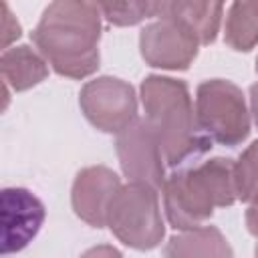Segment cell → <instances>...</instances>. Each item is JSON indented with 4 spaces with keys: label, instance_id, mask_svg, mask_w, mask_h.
<instances>
[{
    "label": "cell",
    "instance_id": "1",
    "mask_svg": "<svg viewBox=\"0 0 258 258\" xmlns=\"http://www.w3.org/2000/svg\"><path fill=\"white\" fill-rule=\"evenodd\" d=\"M101 16L97 2H50L32 32V42L58 75L85 79L99 69Z\"/></svg>",
    "mask_w": 258,
    "mask_h": 258
},
{
    "label": "cell",
    "instance_id": "2",
    "mask_svg": "<svg viewBox=\"0 0 258 258\" xmlns=\"http://www.w3.org/2000/svg\"><path fill=\"white\" fill-rule=\"evenodd\" d=\"M145 121L161 147L167 165L175 167L212 147L200 131L189 87L181 79L149 75L139 87Z\"/></svg>",
    "mask_w": 258,
    "mask_h": 258
},
{
    "label": "cell",
    "instance_id": "3",
    "mask_svg": "<svg viewBox=\"0 0 258 258\" xmlns=\"http://www.w3.org/2000/svg\"><path fill=\"white\" fill-rule=\"evenodd\" d=\"M163 210L167 222L175 230L200 228L212 218L216 208L232 206L236 196L234 161L214 157L198 167L171 173L163 187Z\"/></svg>",
    "mask_w": 258,
    "mask_h": 258
},
{
    "label": "cell",
    "instance_id": "4",
    "mask_svg": "<svg viewBox=\"0 0 258 258\" xmlns=\"http://www.w3.org/2000/svg\"><path fill=\"white\" fill-rule=\"evenodd\" d=\"M196 121L200 131L226 147L240 145L250 135V113L244 93L226 79H210L196 89Z\"/></svg>",
    "mask_w": 258,
    "mask_h": 258
},
{
    "label": "cell",
    "instance_id": "5",
    "mask_svg": "<svg viewBox=\"0 0 258 258\" xmlns=\"http://www.w3.org/2000/svg\"><path fill=\"white\" fill-rule=\"evenodd\" d=\"M107 226L129 248H157L165 234L157 189L135 181L123 185L109 208Z\"/></svg>",
    "mask_w": 258,
    "mask_h": 258
},
{
    "label": "cell",
    "instance_id": "6",
    "mask_svg": "<svg viewBox=\"0 0 258 258\" xmlns=\"http://www.w3.org/2000/svg\"><path fill=\"white\" fill-rule=\"evenodd\" d=\"M79 105L87 121L105 133H121L137 119V97L129 83L117 77H97L83 85Z\"/></svg>",
    "mask_w": 258,
    "mask_h": 258
},
{
    "label": "cell",
    "instance_id": "7",
    "mask_svg": "<svg viewBox=\"0 0 258 258\" xmlns=\"http://www.w3.org/2000/svg\"><path fill=\"white\" fill-rule=\"evenodd\" d=\"M200 40L175 16L161 14L149 22L139 34V50L143 60L155 69L185 71L198 56Z\"/></svg>",
    "mask_w": 258,
    "mask_h": 258
},
{
    "label": "cell",
    "instance_id": "8",
    "mask_svg": "<svg viewBox=\"0 0 258 258\" xmlns=\"http://www.w3.org/2000/svg\"><path fill=\"white\" fill-rule=\"evenodd\" d=\"M117 157L123 173L129 181L145 183L155 189H161L165 183V165L163 153L145 119H135L127 129L117 135Z\"/></svg>",
    "mask_w": 258,
    "mask_h": 258
},
{
    "label": "cell",
    "instance_id": "9",
    "mask_svg": "<svg viewBox=\"0 0 258 258\" xmlns=\"http://www.w3.org/2000/svg\"><path fill=\"white\" fill-rule=\"evenodd\" d=\"M46 218L44 204L24 187L2 189V252L24 250L40 232Z\"/></svg>",
    "mask_w": 258,
    "mask_h": 258
},
{
    "label": "cell",
    "instance_id": "10",
    "mask_svg": "<svg viewBox=\"0 0 258 258\" xmlns=\"http://www.w3.org/2000/svg\"><path fill=\"white\" fill-rule=\"evenodd\" d=\"M119 175L105 165H91L77 173L71 189L75 214L93 228L107 226V214L121 189Z\"/></svg>",
    "mask_w": 258,
    "mask_h": 258
},
{
    "label": "cell",
    "instance_id": "11",
    "mask_svg": "<svg viewBox=\"0 0 258 258\" xmlns=\"http://www.w3.org/2000/svg\"><path fill=\"white\" fill-rule=\"evenodd\" d=\"M165 258H234L232 246L216 226L185 230L167 240Z\"/></svg>",
    "mask_w": 258,
    "mask_h": 258
},
{
    "label": "cell",
    "instance_id": "12",
    "mask_svg": "<svg viewBox=\"0 0 258 258\" xmlns=\"http://www.w3.org/2000/svg\"><path fill=\"white\" fill-rule=\"evenodd\" d=\"M0 71L4 87L14 91H26L48 77V62L40 52H34L30 46H8L0 56Z\"/></svg>",
    "mask_w": 258,
    "mask_h": 258
},
{
    "label": "cell",
    "instance_id": "13",
    "mask_svg": "<svg viewBox=\"0 0 258 258\" xmlns=\"http://www.w3.org/2000/svg\"><path fill=\"white\" fill-rule=\"evenodd\" d=\"M222 12H224V4L220 2L177 0V2L161 4V14H169L181 20L196 34L200 44H212L216 40L222 22Z\"/></svg>",
    "mask_w": 258,
    "mask_h": 258
},
{
    "label": "cell",
    "instance_id": "14",
    "mask_svg": "<svg viewBox=\"0 0 258 258\" xmlns=\"http://www.w3.org/2000/svg\"><path fill=\"white\" fill-rule=\"evenodd\" d=\"M224 40L238 52H248L258 44V0L234 2L228 8Z\"/></svg>",
    "mask_w": 258,
    "mask_h": 258
},
{
    "label": "cell",
    "instance_id": "15",
    "mask_svg": "<svg viewBox=\"0 0 258 258\" xmlns=\"http://www.w3.org/2000/svg\"><path fill=\"white\" fill-rule=\"evenodd\" d=\"M234 183L238 200L258 202V139L252 141L234 161Z\"/></svg>",
    "mask_w": 258,
    "mask_h": 258
},
{
    "label": "cell",
    "instance_id": "16",
    "mask_svg": "<svg viewBox=\"0 0 258 258\" xmlns=\"http://www.w3.org/2000/svg\"><path fill=\"white\" fill-rule=\"evenodd\" d=\"M101 14L115 26H133L145 18L159 16L163 2H97Z\"/></svg>",
    "mask_w": 258,
    "mask_h": 258
},
{
    "label": "cell",
    "instance_id": "17",
    "mask_svg": "<svg viewBox=\"0 0 258 258\" xmlns=\"http://www.w3.org/2000/svg\"><path fill=\"white\" fill-rule=\"evenodd\" d=\"M2 12H4V32H6V34H4V46L8 48L10 40L20 36V24H18L16 18L10 14V10H8L6 4H2Z\"/></svg>",
    "mask_w": 258,
    "mask_h": 258
},
{
    "label": "cell",
    "instance_id": "18",
    "mask_svg": "<svg viewBox=\"0 0 258 258\" xmlns=\"http://www.w3.org/2000/svg\"><path fill=\"white\" fill-rule=\"evenodd\" d=\"M81 258H123V254L111 244H101V246L89 248Z\"/></svg>",
    "mask_w": 258,
    "mask_h": 258
},
{
    "label": "cell",
    "instance_id": "19",
    "mask_svg": "<svg viewBox=\"0 0 258 258\" xmlns=\"http://www.w3.org/2000/svg\"><path fill=\"white\" fill-rule=\"evenodd\" d=\"M246 226H248V232L258 238V202L248 206V210H246Z\"/></svg>",
    "mask_w": 258,
    "mask_h": 258
},
{
    "label": "cell",
    "instance_id": "20",
    "mask_svg": "<svg viewBox=\"0 0 258 258\" xmlns=\"http://www.w3.org/2000/svg\"><path fill=\"white\" fill-rule=\"evenodd\" d=\"M250 111H252L254 123L258 127V83L250 87Z\"/></svg>",
    "mask_w": 258,
    "mask_h": 258
},
{
    "label": "cell",
    "instance_id": "21",
    "mask_svg": "<svg viewBox=\"0 0 258 258\" xmlns=\"http://www.w3.org/2000/svg\"><path fill=\"white\" fill-rule=\"evenodd\" d=\"M254 252H256V258H258V244H256V250Z\"/></svg>",
    "mask_w": 258,
    "mask_h": 258
},
{
    "label": "cell",
    "instance_id": "22",
    "mask_svg": "<svg viewBox=\"0 0 258 258\" xmlns=\"http://www.w3.org/2000/svg\"><path fill=\"white\" fill-rule=\"evenodd\" d=\"M256 73H258V58H256Z\"/></svg>",
    "mask_w": 258,
    "mask_h": 258
}]
</instances>
